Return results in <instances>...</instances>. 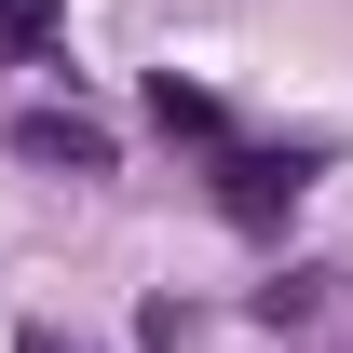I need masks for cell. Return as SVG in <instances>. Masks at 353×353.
Wrapping results in <instances>:
<instances>
[{
	"instance_id": "cell-1",
	"label": "cell",
	"mask_w": 353,
	"mask_h": 353,
	"mask_svg": "<svg viewBox=\"0 0 353 353\" xmlns=\"http://www.w3.org/2000/svg\"><path fill=\"white\" fill-rule=\"evenodd\" d=\"M312 176H326V150H312V136H299V150H259V136H218V150H204V190H218L231 231H285Z\"/></svg>"
},
{
	"instance_id": "cell-2",
	"label": "cell",
	"mask_w": 353,
	"mask_h": 353,
	"mask_svg": "<svg viewBox=\"0 0 353 353\" xmlns=\"http://www.w3.org/2000/svg\"><path fill=\"white\" fill-rule=\"evenodd\" d=\"M14 150L54 163V176H109V163H123V136L95 123V109H14Z\"/></svg>"
},
{
	"instance_id": "cell-3",
	"label": "cell",
	"mask_w": 353,
	"mask_h": 353,
	"mask_svg": "<svg viewBox=\"0 0 353 353\" xmlns=\"http://www.w3.org/2000/svg\"><path fill=\"white\" fill-rule=\"evenodd\" d=\"M150 123H163L176 150H218V136H231V109H218L204 82H176V68H150Z\"/></svg>"
},
{
	"instance_id": "cell-4",
	"label": "cell",
	"mask_w": 353,
	"mask_h": 353,
	"mask_svg": "<svg viewBox=\"0 0 353 353\" xmlns=\"http://www.w3.org/2000/svg\"><path fill=\"white\" fill-rule=\"evenodd\" d=\"M326 299H340V272H272V285H259V326H326Z\"/></svg>"
},
{
	"instance_id": "cell-5",
	"label": "cell",
	"mask_w": 353,
	"mask_h": 353,
	"mask_svg": "<svg viewBox=\"0 0 353 353\" xmlns=\"http://www.w3.org/2000/svg\"><path fill=\"white\" fill-rule=\"evenodd\" d=\"M14 353H68V340H54V326H28V340H14Z\"/></svg>"
}]
</instances>
